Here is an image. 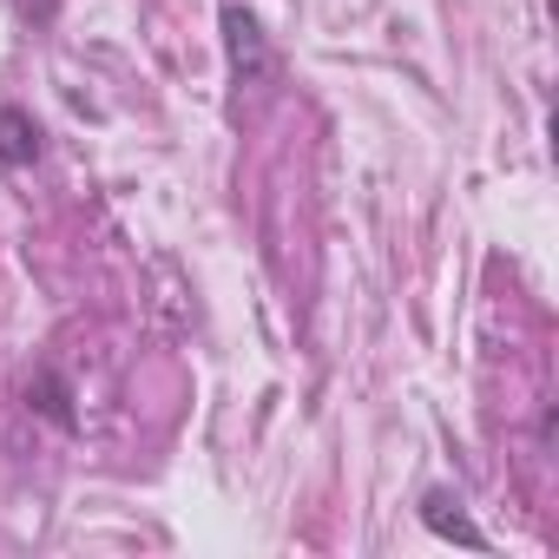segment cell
I'll list each match as a JSON object with an SVG mask.
<instances>
[{
  "mask_svg": "<svg viewBox=\"0 0 559 559\" xmlns=\"http://www.w3.org/2000/svg\"><path fill=\"white\" fill-rule=\"evenodd\" d=\"M217 27H224V67H230L237 99H243V93H270V86H276V73H284V60H276V47H270L263 21L243 8V0H224Z\"/></svg>",
  "mask_w": 559,
  "mask_h": 559,
  "instance_id": "6da1fadb",
  "label": "cell"
},
{
  "mask_svg": "<svg viewBox=\"0 0 559 559\" xmlns=\"http://www.w3.org/2000/svg\"><path fill=\"white\" fill-rule=\"evenodd\" d=\"M21 395H27V408H34L40 421H53V428H67V435L80 428V408H73V382H67L60 369H34Z\"/></svg>",
  "mask_w": 559,
  "mask_h": 559,
  "instance_id": "3957f363",
  "label": "cell"
},
{
  "mask_svg": "<svg viewBox=\"0 0 559 559\" xmlns=\"http://www.w3.org/2000/svg\"><path fill=\"white\" fill-rule=\"evenodd\" d=\"M40 165V119L21 106H0V171H27Z\"/></svg>",
  "mask_w": 559,
  "mask_h": 559,
  "instance_id": "277c9868",
  "label": "cell"
},
{
  "mask_svg": "<svg viewBox=\"0 0 559 559\" xmlns=\"http://www.w3.org/2000/svg\"><path fill=\"white\" fill-rule=\"evenodd\" d=\"M421 526H428L435 539H454V546H467V552H487V533L467 520V500H461L454 487H428V493H421Z\"/></svg>",
  "mask_w": 559,
  "mask_h": 559,
  "instance_id": "7a4b0ae2",
  "label": "cell"
}]
</instances>
